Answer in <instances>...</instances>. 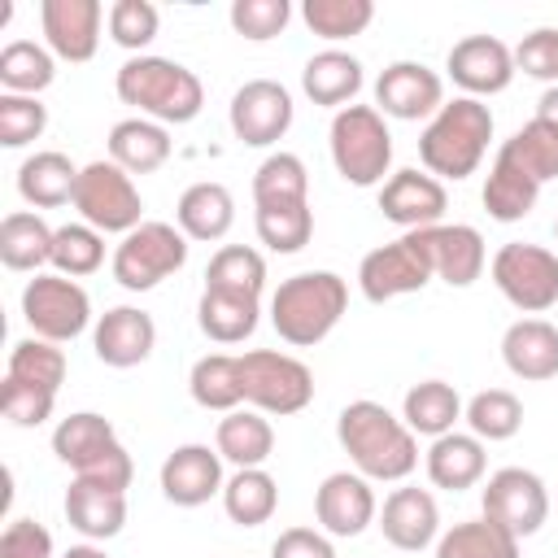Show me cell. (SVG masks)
Wrapping results in <instances>:
<instances>
[{"label": "cell", "instance_id": "cell-36", "mask_svg": "<svg viewBox=\"0 0 558 558\" xmlns=\"http://www.w3.org/2000/svg\"><path fill=\"white\" fill-rule=\"evenodd\" d=\"M222 510L240 527H262L279 510V484L266 466H244L222 484Z\"/></svg>", "mask_w": 558, "mask_h": 558}, {"label": "cell", "instance_id": "cell-27", "mask_svg": "<svg viewBox=\"0 0 558 558\" xmlns=\"http://www.w3.org/2000/svg\"><path fill=\"white\" fill-rule=\"evenodd\" d=\"M65 519L78 536L87 541H109L122 532L126 523V493L92 484V480H74L65 488Z\"/></svg>", "mask_w": 558, "mask_h": 558}, {"label": "cell", "instance_id": "cell-26", "mask_svg": "<svg viewBox=\"0 0 558 558\" xmlns=\"http://www.w3.org/2000/svg\"><path fill=\"white\" fill-rule=\"evenodd\" d=\"M174 222L187 240H201V244H214L231 231L235 222V196L214 183V179H201L192 187H183L179 205H174Z\"/></svg>", "mask_w": 558, "mask_h": 558}, {"label": "cell", "instance_id": "cell-31", "mask_svg": "<svg viewBox=\"0 0 558 558\" xmlns=\"http://www.w3.org/2000/svg\"><path fill=\"white\" fill-rule=\"evenodd\" d=\"M214 449L222 453V462H231L235 471L244 466H266V458L275 453V427L262 410H231L218 418L214 432Z\"/></svg>", "mask_w": 558, "mask_h": 558}, {"label": "cell", "instance_id": "cell-46", "mask_svg": "<svg viewBox=\"0 0 558 558\" xmlns=\"http://www.w3.org/2000/svg\"><path fill=\"white\" fill-rule=\"evenodd\" d=\"M9 379H22V384H39V388H61L65 384V349H57L52 340H39V336H26L9 349Z\"/></svg>", "mask_w": 558, "mask_h": 558}, {"label": "cell", "instance_id": "cell-38", "mask_svg": "<svg viewBox=\"0 0 558 558\" xmlns=\"http://www.w3.org/2000/svg\"><path fill=\"white\" fill-rule=\"evenodd\" d=\"M0 262L9 270H39L52 262V227L31 214V209H13L0 222Z\"/></svg>", "mask_w": 558, "mask_h": 558}, {"label": "cell", "instance_id": "cell-22", "mask_svg": "<svg viewBox=\"0 0 558 558\" xmlns=\"http://www.w3.org/2000/svg\"><path fill=\"white\" fill-rule=\"evenodd\" d=\"M418 235H423L436 279H445L449 288H471L484 275L488 248L471 222H436V227H423Z\"/></svg>", "mask_w": 558, "mask_h": 558}, {"label": "cell", "instance_id": "cell-15", "mask_svg": "<svg viewBox=\"0 0 558 558\" xmlns=\"http://www.w3.org/2000/svg\"><path fill=\"white\" fill-rule=\"evenodd\" d=\"M445 70L462 87V96H475V100L506 92L510 78L519 74L514 70V48L501 44L497 35H466V39H458L449 48V57H445Z\"/></svg>", "mask_w": 558, "mask_h": 558}, {"label": "cell", "instance_id": "cell-52", "mask_svg": "<svg viewBox=\"0 0 558 558\" xmlns=\"http://www.w3.org/2000/svg\"><path fill=\"white\" fill-rule=\"evenodd\" d=\"M52 405H57V392L52 388H39V384H22V379H9L4 375V418L13 427H39L52 418Z\"/></svg>", "mask_w": 558, "mask_h": 558}, {"label": "cell", "instance_id": "cell-42", "mask_svg": "<svg viewBox=\"0 0 558 558\" xmlns=\"http://www.w3.org/2000/svg\"><path fill=\"white\" fill-rule=\"evenodd\" d=\"M462 418H466L471 436H480V440H510L523 427V401L510 388H484L466 401Z\"/></svg>", "mask_w": 558, "mask_h": 558}, {"label": "cell", "instance_id": "cell-39", "mask_svg": "<svg viewBox=\"0 0 558 558\" xmlns=\"http://www.w3.org/2000/svg\"><path fill=\"white\" fill-rule=\"evenodd\" d=\"M57 78V57L35 39H13L0 48V87L13 96H39Z\"/></svg>", "mask_w": 558, "mask_h": 558}, {"label": "cell", "instance_id": "cell-56", "mask_svg": "<svg viewBox=\"0 0 558 558\" xmlns=\"http://www.w3.org/2000/svg\"><path fill=\"white\" fill-rule=\"evenodd\" d=\"M61 558H109L105 549H96V545H70Z\"/></svg>", "mask_w": 558, "mask_h": 558}, {"label": "cell", "instance_id": "cell-2", "mask_svg": "<svg viewBox=\"0 0 558 558\" xmlns=\"http://www.w3.org/2000/svg\"><path fill=\"white\" fill-rule=\"evenodd\" d=\"M113 92H118L122 105H135L140 118H153L161 126H183L205 105L201 78L183 61L153 57V52H140V57L122 61L118 74H113Z\"/></svg>", "mask_w": 558, "mask_h": 558}, {"label": "cell", "instance_id": "cell-33", "mask_svg": "<svg viewBox=\"0 0 558 558\" xmlns=\"http://www.w3.org/2000/svg\"><path fill=\"white\" fill-rule=\"evenodd\" d=\"M462 397H458V388L453 384H445V379H423V384H414L410 392H405V401H401V418H405V427L414 432V436H445V432H458V418H462Z\"/></svg>", "mask_w": 558, "mask_h": 558}, {"label": "cell", "instance_id": "cell-17", "mask_svg": "<svg viewBox=\"0 0 558 558\" xmlns=\"http://www.w3.org/2000/svg\"><path fill=\"white\" fill-rule=\"evenodd\" d=\"M100 22L105 4L100 0H44L39 4V26L44 44L61 61H92L100 48Z\"/></svg>", "mask_w": 558, "mask_h": 558}, {"label": "cell", "instance_id": "cell-34", "mask_svg": "<svg viewBox=\"0 0 558 558\" xmlns=\"http://www.w3.org/2000/svg\"><path fill=\"white\" fill-rule=\"evenodd\" d=\"M187 392L201 410H218V414H231L244 405V371H240V357L231 353H205L192 362V375H187Z\"/></svg>", "mask_w": 558, "mask_h": 558}, {"label": "cell", "instance_id": "cell-13", "mask_svg": "<svg viewBox=\"0 0 558 558\" xmlns=\"http://www.w3.org/2000/svg\"><path fill=\"white\" fill-rule=\"evenodd\" d=\"M292 113H296V105H292L288 87L275 83V78H248L231 96V109H227L235 140L248 144V148L279 144L288 135V126H292Z\"/></svg>", "mask_w": 558, "mask_h": 558}, {"label": "cell", "instance_id": "cell-8", "mask_svg": "<svg viewBox=\"0 0 558 558\" xmlns=\"http://www.w3.org/2000/svg\"><path fill=\"white\" fill-rule=\"evenodd\" d=\"M244 371V401L262 414H301L314 401V375L301 357L275 353V349H248L240 353Z\"/></svg>", "mask_w": 558, "mask_h": 558}, {"label": "cell", "instance_id": "cell-32", "mask_svg": "<svg viewBox=\"0 0 558 558\" xmlns=\"http://www.w3.org/2000/svg\"><path fill=\"white\" fill-rule=\"evenodd\" d=\"M118 445V432H113V423L105 418V414H96V410H78V414H70V418H61L57 427H52V453L74 471V475H83L100 453H109Z\"/></svg>", "mask_w": 558, "mask_h": 558}, {"label": "cell", "instance_id": "cell-45", "mask_svg": "<svg viewBox=\"0 0 558 558\" xmlns=\"http://www.w3.org/2000/svg\"><path fill=\"white\" fill-rule=\"evenodd\" d=\"M301 17H305V26L318 39L340 44V39L362 35L375 22V4L371 0H305L301 4Z\"/></svg>", "mask_w": 558, "mask_h": 558}, {"label": "cell", "instance_id": "cell-10", "mask_svg": "<svg viewBox=\"0 0 558 558\" xmlns=\"http://www.w3.org/2000/svg\"><path fill=\"white\" fill-rule=\"evenodd\" d=\"M432 279H436V270H432V257H427L418 231H405L401 240L379 244V248H371L357 262V288H362V296L371 305H384V301L423 292Z\"/></svg>", "mask_w": 558, "mask_h": 558}, {"label": "cell", "instance_id": "cell-19", "mask_svg": "<svg viewBox=\"0 0 558 558\" xmlns=\"http://www.w3.org/2000/svg\"><path fill=\"white\" fill-rule=\"evenodd\" d=\"M161 497L170 506L196 510L209 497H222V453L209 445H179L174 453H166L161 462Z\"/></svg>", "mask_w": 558, "mask_h": 558}, {"label": "cell", "instance_id": "cell-41", "mask_svg": "<svg viewBox=\"0 0 558 558\" xmlns=\"http://www.w3.org/2000/svg\"><path fill=\"white\" fill-rule=\"evenodd\" d=\"M310 174L296 153H270L253 170V205H305Z\"/></svg>", "mask_w": 558, "mask_h": 558}, {"label": "cell", "instance_id": "cell-7", "mask_svg": "<svg viewBox=\"0 0 558 558\" xmlns=\"http://www.w3.org/2000/svg\"><path fill=\"white\" fill-rule=\"evenodd\" d=\"M187 262V235L174 222H140L113 248V279L126 292H148Z\"/></svg>", "mask_w": 558, "mask_h": 558}, {"label": "cell", "instance_id": "cell-53", "mask_svg": "<svg viewBox=\"0 0 558 558\" xmlns=\"http://www.w3.org/2000/svg\"><path fill=\"white\" fill-rule=\"evenodd\" d=\"M0 558H52V532L35 519H13L0 536Z\"/></svg>", "mask_w": 558, "mask_h": 558}, {"label": "cell", "instance_id": "cell-44", "mask_svg": "<svg viewBox=\"0 0 558 558\" xmlns=\"http://www.w3.org/2000/svg\"><path fill=\"white\" fill-rule=\"evenodd\" d=\"M57 275L65 279H83V275H96L105 266V235L87 222H65L52 231V262H48Z\"/></svg>", "mask_w": 558, "mask_h": 558}, {"label": "cell", "instance_id": "cell-6", "mask_svg": "<svg viewBox=\"0 0 558 558\" xmlns=\"http://www.w3.org/2000/svg\"><path fill=\"white\" fill-rule=\"evenodd\" d=\"M70 205L100 235H109V231L126 235V231H135L144 222V196H140L135 179L118 161H87L78 170V187H74Z\"/></svg>", "mask_w": 558, "mask_h": 558}, {"label": "cell", "instance_id": "cell-50", "mask_svg": "<svg viewBox=\"0 0 558 558\" xmlns=\"http://www.w3.org/2000/svg\"><path fill=\"white\" fill-rule=\"evenodd\" d=\"M288 17H292L288 0H235L231 4V31L253 39V44H266V39L283 35Z\"/></svg>", "mask_w": 558, "mask_h": 558}, {"label": "cell", "instance_id": "cell-57", "mask_svg": "<svg viewBox=\"0 0 558 558\" xmlns=\"http://www.w3.org/2000/svg\"><path fill=\"white\" fill-rule=\"evenodd\" d=\"M554 240H558V222H554Z\"/></svg>", "mask_w": 558, "mask_h": 558}, {"label": "cell", "instance_id": "cell-29", "mask_svg": "<svg viewBox=\"0 0 558 558\" xmlns=\"http://www.w3.org/2000/svg\"><path fill=\"white\" fill-rule=\"evenodd\" d=\"M536 196H541V183H536L506 148H497L493 170H488L484 192H480L488 218H493V222H519V218H527V214L536 209Z\"/></svg>", "mask_w": 558, "mask_h": 558}, {"label": "cell", "instance_id": "cell-40", "mask_svg": "<svg viewBox=\"0 0 558 558\" xmlns=\"http://www.w3.org/2000/svg\"><path fill=\"white\" fill-rule=\"evenodd\" d=\"M205 288L235 292V296H262L266 288V257L248 244H222L205 266Z\"/></svg>", "mask_w": 558, "mask_h": 558}, {"label": "cell", "instance_id": "cell-11", "mask_svg": "<svg viewBox=\"0 0 558 558\" xmlns=\"http://www.w3.org/2000/svg\"><path fill=\"white\" fill-rule=\"evenodd\" d=\"M22 318H26L31 336L52 340V344H65V340H74V336L87 331V323H92V296H87V288L78 279L35 275L22 288Z\"/></svg>", "mask_w": 558, "mask_h": 558}, {"label": "cell", "instance_id": "cell-21", "mask_svg": "<svg viewBox=\"0 0 558 558\" xmlns=\"http://www.w3.org/2000/svg\"><path fill=\"white\" fill-rule=\"evenodd\" d=\"M379 532L392 549H405V554H418L427 545L440 541V506L427 488H392L384 497V510H379Z\"/></svg>", "mask_w": 558, "mask_h": 558}, {"label": "cell", "instance_id": "cell-9", "mask_svg": "<svg viewBox=\"0 0 558 558\" xmlns=\"http://www.w3.org/2000/svg\"><path fill=\"white\" fill-rule=\"evenodd\" d=\"M497 292L519 310V314H545L558 305V253L541 244L510 240L493 253L488 262Z\"/></svg>", "mask_w": 558, "mask_h": 558}, {"label": "cell", "instance_id": "cell-5", "mask_svg": "<svg viewBox=\"0 0 558 558\" xmlns=\"http://www.w3.org/2000/svg\"><path fill=\"white\" fill-rule=\"evenodd\" d=\"M327 144H331V166L344 183H353V187L384 183V174L392 166V131H388V122L375 105L340 109L331 118Z\"/></svg>", "mask_w": 558, "mask_h": 558}, {"label": "cell", "instance_id": "cell-3", "mask_svg": "<svg viewBox=\"0 0 558 558\" xmlns=\"http://www.w3.org/2000/svg\"><path fill=\"white\" fill-rule=\"evenodd\" d=\"M349 305V283L336 270H301L270 296V327L292 349H314L336 331Z\"/></svg>", "mask_w": 558, "mask_h": 558}, {"label": "cell", "instance_id": "cell-51", "mask_svg": "<svg viewBox=\"0 0 558 558\" xmlns=\"http://www.w3.org/2000/svg\"><path fill=\"white\" fill-rule=\"evenodd\" d=\"M514 70H523L527 78H541L549 87H558V26H536L519 39L514 48Z\"/></svg>", "mask_w": 558, "mask_h": 558}, {"label": "cell", "instance_id": "cell-14", "mask_svg": "<svg viewBox=\"0 0 558 558\" xmlns=\"http://www.w3.org/2000/svg\"><path fill=\"white\" fill-rule=\"evenodd\" d=\"M440 105H445V83L423 61H392L375 78V109L384 118H397V122L427 118L432 122L440 113Z\"/></svg>", "mask_w": 558, "mask_h": 558}, {"label": "cell", "instance_id": "cell-25", "mask_svg": "<svg viewBox=\"0 0 558 558\" xmlns=\"http://www.w3.org/2000/svg\"><path fill=\"white\" fill-rule=\"evenodd\" d=\"M427 480L436 488H449V493H462V488H475L484 480V466H488V453H484V440L471 436V432H445L427 445Z\"/></svg>", "mask_w": 558, "mask_h": 558}, {"label": "cell", "instance_id": "cell-12", "mask_svg": "<svg viewBox=\"0 0 558 558\" xmlns=\"http://www.w3.org/2000/svg\"><path fill=\"white\" fill-rule=\"evenodd\" d=\"M480 506H484V519L501 523L506 532H514L519 541L523 536H536L549 519V493H545V480L527 466H501L488 475L484 493H480Z\"/></svg>", "mask_w": 558, "mask_h": 558}, {"label": "cell", "instance_id": "cell-47", "mask_svg": "<svg viewBox=\"0 0 558 558\" xmlns=\"http://www.w3.org/2000/svg\"><path fill=\"white\" fill-rule=\"evenodd\" d=\"M541 187L549 183V179H558V131L554 126H545L541 118H532V122H523L506 144H501Z\"/></svg>", "mask_w": 558, "mask_h": 558}, {"label": "cell", "instance_id": "cell-48", "mask_svg": "<svg viewBox=\"0 0 558 558\" xmlns=\"http://www.w3.org/2000/svg\"><path fill=\"white\" fill-rule=\"evenodd\" d=\"M157 26H161V13L148 0H113L109 4V39L135 57H140V48H148L157 39Z\"/></svg>", "mask_w": 558, "mask_h": 558}, {"label": "cell", "instance_id": "cell-43", "mask_svg": "<svg viewBox=\"0 0 558 558\" xmlns=\"http://www.w3.org/2000/svg\"><path fill=\"white\" fill-rule=\"evenodd\" d=\"M253 227L270 253H301L314 235V209L310 201L305 205H257Z\"/></svg>", "mask_w": 558, "mask_h": 558}, {"label": "cell", "instance_id": "cell-49", "mask_svg": "<svg viewBox=\"0 0 558 558\" xmlns=\"http://www.w3.org/2000/svg\"><path fill=\"white\" fill-rule=\"evenodd\" d=\"M48 126V105H39V96H0V144L4 148H26L31 140H39Z\"/></svg>", "mask_w": 558, "mask_h": 558}, {"label": "cell", "instance_id": "cell-1", "mask_svg": "<svg viewBox=\"0 0 558 558\" xmlns=\"http://www.w3.org/2000/svg\"><path fill=\"white\" fill-rule=\"evenodd\" d=\"M336 440L349 453L353 471L366 480L397 484L418 466V436L379 401H349L336 418Z\"/></svg>", "mask_w": 558, "mask_h": 558}, {"label": "cell", "instance_id": "cell-24", "mask_svg": "<svg viewBox=\"0 0 558 558\" xmlns=\"http://www.w3.org/2000/svg\"><path fill=\"white\" fill-rule=\"evenodd\" d=\"M362 61L353 57V52H344V48H323V52H314L310 61H305V70H301V92L314 100V105H323V109H349L353 105V96L362 92Z\"/></svg>", "mask_w": 558, "mask_h": 558}, {"label": "cell", "instance_id": "cell-20", "mask_svg": "<svg viewBox=\"0 0 558 558\" xmlns=\"http://www.w3.org/2000/svg\"><path fill=\"white\" fill-rule=\"evenodd\" d=\"M92 349L105 366L113 371H131L140 362H148V353L157 349V323L148 310L140 305H113L96 318V331H92Z\"/></svg>", "mask_w": 558, "mask_h": 558}, {"label": "cell", "instance_id": "cell-28", "mask_svg": "<svg viewBox=\"0 0 558 558\" xmlns=\"http://www.w3.org/2000/svg\"><path fill=\"white\" fill-rule=\"evenodd\" d=\"M78 170L65 153L57 148H44V153H31L22 166H17V196L35 209H57L65 201H74V187H78Z\"/></svg>", "mask_w": 558, "mask_h": 558}, {"label": "cell", "instance_id": "cell-4", "mask_svg": "<svg viewBox=\"0 0 558 558\" xmlns=\"http://www.w3.org/2000/svg\"><path fill=\"white\" fill-rule=\"evenodd\" d=\"M493 140V109L475 96H453L418 135V161L436 179H466L480 170Z\"/></svg>", "mask_w": 558, "mask_h": 558}, {"label": "cell", "instance_id": "cell-54", "mask_svg": "<svg viewBox=\"0 0 558 558\" xmlns=\"http://www.w3.org/2000/svg\"><path fill=\"white\" fill-rule=\"evenodd\" d=\"M270 558H336V545L323 527H283L270 545Z\"/></svg>", "mask_w": 558, "mask_h": 558}, {"label": "cell", "instance_id": "cell-55", "mask_svg": "<svg viewBox=\"0 0 558 558\" xmlns=\"http://www.w3.org/2000/svg\"><path fill=\"white\" fill-rule=\"evenodd\" d=\"M536 118H541L545 126L558 131V87H545V92H541V100H536Z\"/></svg>", "mask_w": 558, "mask_h": 558}, {"label": "cell", "instance_id": "cell-23", "mask_svg": "<svg viewBox=\"0 0 558 558\" xmlns=\"http://www.w3.org/2000/svg\"><path fill=\"white\" fill-rule=\"evenodd\" d=\"M501 362L514 379L541 384L558 375V327L545 318H514L501 336Z\"/></svg>", "mask_w": 558, "mask_h": 558}, {"label": "cell", "instance_id": "cell-18", "mask_svg": "<svg viewBox=\"0 0 558 558\" xmlns=\"http://www.w3.org/2000/svg\"><path fill=\"white\" fill-rule=\"evenodd\" d=\"M449 209V196H445V183L436 174H423V170H392L384 183H379V214L388 222H397L401 231H423V227H436Z\"/></svg>", "mask_w": 558, "mask_h": 558}, {"label": "cell", "instance_id": "cell-35", "mask_svg": "<svg viewBox=\"0 0 558 558\" xmlns=\"http://www.w3.org/2000/svg\"><path fill=\"white\" fill-rule=\"evenodd\" d=\"M257 301L253 296H235V292H214L205 288L196 301V327L214 340V344H240L257 331Z\"/></svg>", "mask_w": 558, "mask_h": 558}, {"label": "cell", "instance_id": "cell-16", "mask_svg": "<svg viewBox=\"0 0 558 558\" xmlns=\"http://www.w3.org/2000/svg\"><path fill=\"white\" fill-rule=\"evenodd\" d=\"M314 519L327 536H362L379 519L371 480L357 471H331L314 493Z\"/></svg>", "mask_w": 558, "mask_h": 558}, {"label": "cell", "instance_id": "cell-37", "mask_svg": "<svg viewBox=\"0 0 558 558\" xmlns=\"http://www.w3.org/2000/svg\"><path fill=\"white\" fill-rule=\"evenodd\" d=\"M523 541L493 519H462L436 541V558H523Z\"/></svg>", "mask_w": 558, "mask_h": 558}, {"label": "cell", "instance_id": "cell-30", "mask_svg": "<svg viewBox=\"0 0 558 558\" xmlns=\"http://www.w3.org/2000/svg\"><path fill=\"white\" fill-rule=\"evenodd\" d=\"M109 161L126 174H153L170 161V131L153 118H122L109 131Z\"/></svg>", "mask_w": 558, "mask_h": 558}]
</instances>
